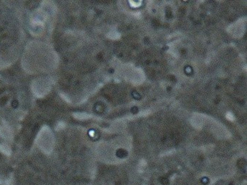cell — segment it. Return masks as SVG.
Segmentation results:
<instances>
[{
	"label": "cell",
	"mask_w": 247,
	"mask_h": 185,
	"mask_svg": "<svg viewBox=\"0 0 247 185\" xmlns=\"http://www.w3.org/2000/svg\"><path fill=\"white\" fill-rule=\"evenodd\" d=\"M153 181V185H184L185 175L171 169L155 174Z\"/></svg>",
	"instance_id": "obj_1"
}]
</instances>
